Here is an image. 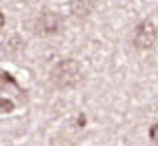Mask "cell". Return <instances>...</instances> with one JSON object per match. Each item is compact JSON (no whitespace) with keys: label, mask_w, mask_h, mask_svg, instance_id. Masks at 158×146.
I'll list each match as a JSON object with an SVG mask.
<instances>
[{"label":"cell","mask_w":158,"mask_h":146,"mask_svg":"<svg viewBox=\"0 0 158 146\" xmlns=\"http://www.w3.org/2000/svg\"><path fill=\"white\" fill-rule=\"evenodd\" d=\"M31 29L39 37H53V35L60 33V29H63V18H60L59 12L45 8L33 18Z\"/></svg>","instance_id":"2"},{"label":"cell","mask_w":158,"mask_h":146,"mask_svg":"<svg viewBox=\"0 0 158 146\" xmlns=\"http://www.w3.org/2000/svg\"><path fill=\"white\" fill-rule=\"evenodd\" d=\"M49 80L57 90L64 92V90H74L82 84L84 72L82 66L76 59H60L59 63L53 64L49 72Z\"/></svg>","instance_id":"1"},{"label":"cell","mask_w":158,"mask_h":146,"mask_svg":"<svg viewBox=\"0 0 158 146\" xmlns=\"http://www.w3.org/2000/svg\"><path fill=\"white\" fill-rule=\"evenodd\" d=\"M6 49H8L10 53H18L23 49V39H20L18 35H14V37H10V41L6 43Z\"/></svg>","instance_id":"5"},{"label":"cell","mask_w":158,"mask_h":146,"mask_svg":"<svg viewBox=\"0 0 158 146\" xmlns=\"http://www.w3.org/2000/svg\"><path fill=\"white\" fill-rule=\"evenodd\" d=\"M78 127H84V125H86V115H84V113H80V115H78V123H76Z\"/></svg>","instance_id":"8"},{"label":"cell","mask_w":158,"mask_h":146,"mask_svg":"<svg viewBox=\"0 0 158 146\" xmlns=\"http://www.w3.org/2000/svg\"><path fill=\"white\" fill-rule=\"evenodd\" d=\"M156 37H158V29L156 26L150 20H143L139 22L135 29H133V37H131V43L137 51H148L152 49L156 43Z\"/></svg>","instance_id":"3"},{"label":"cell","mask_w":158,"mask_h":146,"mask_svg":"<svg viewBox=\"0 0 158 146\" xmlns=\"http://www.w3.org/2000/svg\"><path fill=\"white\" fill-rule=\"evenodd\" d=\"M148 138H150V142H152V144L158 146V123H152V125H150V129H148Z\"/></svg>","instance_id":"7"},{"label":"cell","mask_w":158,"mask_h":146,"mask_svg":"<svg viewBox=\"0 0 158 146\" xmlns=\"http://www.w3.org/2000/svg\"><path fill=\"white\" fill-rule=\"evenodd\" d=\"M0 105H2V115H8V113L14 111V103H12L10 97H2V99H0Z\"/></svg>","instance_id":"6"},{"label":"cell","mask_w":158,"mask_h":146,"mask_svg":"<svg viewBox=\"0 0 158 146\" xmlns=\"http://www.w3.org/2000/svg\"><path fill=\"white\" fill-rule=\"evenodd\" d=\"M69 8L76 20H88L94 12V0H69Z\"/></svg>","instance_id":"4"}]
</instances>
